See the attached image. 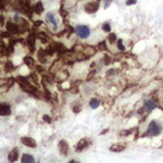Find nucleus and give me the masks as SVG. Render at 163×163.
<instances>
[{
  "label": "nucleus",
  "mask_w": 163,
  "mask_h": 163,
  "mask_svg": "<svg viewBox=\"0 0 163 163\" xmlns=\"http://www.w3.org/2000/svg\"><path fill=\"white\" fill-rule=\"evenodd\" d=\"M69 163H78V162H76V161H70Z\"/></svg>",
  "instance_id": "412c9836"
},
{
  "label": "nucleus",
  "mask_w": 163,
  "mask_h": 163,
  "mask_svg": "<svg viewBox=\"0 0 163 163\" xmlns=\"http://www.w3.org/2000/svg\"><path fill=\"white\" fill-rule=\"evenodd\" d=\"M19 157V153H18V149L14 148L9 154H8V159H9V162H15L17 159H18Z\"/></svg>",
  "instance_id": "6e6552de"
},
{
  "label": "nucleus",
  "mask_w": 163,
  "mask_h": 163,
  "mask_svg": "<svg viewBox=\"0 0 163 163\" xmlns=\"http://www.w3.org/2000/svg\"><path fill=\"white\" fill-rule=\"evenodd\" d=\"M124 149H125V145L124 144H114V145H111V147H110V150L111 152H116V153L122 152Z\"/></svg>",
  "instance_id": "1a4fd4ad"
},
{
  "label": "nucleus",
  "mask_w": 163,
  "mask_h": 163,
  "mask_svg": "<svg viewBox=\"0 0 163 163\" xmlns=\"http://www.w3.org/2000/svg\"><path fill=\"white\" fill-rule=\"evenodd\" d=\"M108 40H110L111 42H115V40H116V36H115V35H110V36H108Z\"/></svg>",
  "instance_id": "f3484780"
},
{
  "label": "nucleus",
  "mask_w": 163,
  "mask_h": 163,
  "mask_svg": "<svg viewBox=\"0 0 163 163\" xmlns=\"http://www.w3.org/2000/svg\"><path fill=\"white\" fill-rule=\"evenodd\" d=\"M117 46H118V49L121 50V51H124V45H122V41H121V40L117 41Z\"/></svg>",
  "instance_id": "dca6fc26"
},
{
  "label": "nucleus",
  "mask_w": 163,
  "mask_h": 163,
  "mask_svg": "<svg viewBox=\"0 0 163 163\" xmlns=\"http://www.w3.org/2000/svg\"><path fill=\"white\" fill-rule=\"evenodd\" d=\"M21 142L25 145V147H29V148H36V147H37V143L35 142V139L28 138V136H22V138H21Z\"/></svg>",
  "instance_id": "7ed1b4c3"
},
{
  "label": "nucleus",
  "mask_w": 163,
  "mask_h": 163,
  "mask_svg": "<svg viewBox=\"0 0 163 163\" xmlns=\"http://www.w3.org/2000/svg\"><path fill=\"white\" fill-rule=\"evenodd\" d=\"M47 21H49L50 23H52L54 28H56V22H55V18H54L52 14H47Z\"/></svg>",
  "instance_id": "f8f14e48"
},
{
  "label": "nucleus",
  "mask_w": 163,
  "mask_h": 163,
  "mask_svg": "<svg viewBox=\"0 0 163 163\" xmlns=\"http://www.w3.org/2000/svg\"><path fill=\"white\" fill-rule=\"evenodd\" d=\"M89 139H82V140H79L78 142V144H76V147H75V149H76V152H82V150H84V149H87L88 147H89Z\"/></svg>",
  "instance_id": "20e7f679"
},
{
  "label": "nucleus",
  "mask_w": 163,
  "mask_h": 163,
  "mask_svg": "<svg viewBox=\"0 0 163 163\" xmlns=\"http://www.w3.org/2000/svg\"><path fill=\"white\" fill-rule=\"evenodd\" d=\"M89 106H91L92 108H97V107L99 106V102H98L97 99H91V102H89Z\"/></svg>",
  "instance_id": "ddd939ff"
},
{
  "label": "nucleus",
  "mask_w": 163,
  "mask_h": 163,
  "mask_svg": "<svg viewBox=\"0 0 163 163\" xmlns=\"http://www.w3.org/2000/svg\"><path fill=\"white\" fill-rule=\"evenodd\" d=\"M22 163H35V158L29 154H23L22 156Z\"/></svg>",
  "instance_id": "9d476101"
},
{
  "label": "nucleus",
  "mask_w": 163,
  "mask_h": 163,
  "mask_svg": "<svg viewBox=\"0 0 163 163\" xmlns=\"http://www.w3.org/2000/svg\"><path fill=\"white\" fill-rule=\"evenodd\" d=\"M97 9H98V2L89 3V4L85 5V12H87V13H94Z\"/></svg>",
  "instance_id": "0eeeda50"
},
{
  "label": "nucleus",
  "mask_w": 163,
  "mask_h": 163,
  "mask_svg": "<svg viewBox=\"0 0 163 163\" xmlns=\"http://www.w3.org/2000/svg\"><path fill=\"white\" fill-rule=\"evenodd\" d=\"M162 131V126L157 122V121H152L147 129V135L149 136H157L159 135V133Z\"/></svg>",
  "instance_id": "f257e3e1"
},
{
  "label": "nucleus",
  "mask_w": 163,
  "mask_h": 163,
  "mask_svg": "<svg viewBox=\"0 0 163 163\" xmlns=\"http://www.w3.org/2000/svg\"><path fill=\"white\" fill-rule=\"evenodd\" d=\"M98 2H99V0H98Z\"/></svg>",
  "instance_id": "4be33fe9"
},
{
  "label": "nucleus",
  "mask_w": 163,
  "mask_h": 163,
  "mask_svg": "<svg viewBox=\"0 0 163 163\" xmlns=\"http://www.w3.org/2000/svg\"><path fill=\"white\" fill-rule=\"evenodd\" d=\"M153 108H156V103L152 101H147L145 102V105H144V110H147V111H152Z\"/></svg>",
  "instance_id": "9b49d317"
},
{
  "label": "nucleus",
  "mask_w": 163,
  "mask_h": 163,
  "mask_svg": "<svg viewBox=\"0 0 163 163\" xmlns=\"http://www.w3.org/2000/svg\"><path fill=\"white\" fill-rule=\"evenodd\" d=\"M44 120H45V121H50V117L49 116H44Z\"/></svg>",
  "instance_id": "aec40b11"
},
{
  "label": "nucleus",
  "mask_w": 163,
  "mask_h": 163,
  "mask_svg": "<svg viewBox=\"0 0 163 163\" xmlns=\"http://www.w3.org/2000/svg\"><path fill=\"white\" fill-rule=\"evenodd\" d=\"M12 108L8 103H0V116H8L10 115Z\"/></svg>",
  "instance_id": "39448f33"
},
{
  "label": "nucleus",
  "mask_w": 163,
  "mask_h": 163,
  "mask_svg": "<svg viewBox=\"0 0 163 163\" xmlns=\"http://www.w3.org/2000/svg\"><path fill=\"white\" fill-rule=\"evenodd\" d=\"M75 33L80 38H87L91 32H89V28L87 27V25H78V27L75 28Z\"/></svg>",
  "instance_id": "f03ea898"
},
{
  "label": "nucleus",
  "mask_w": 163,
  "mask_h": 163,
  "mask_svg": "<svg viewBox=\"0 0 163 163\" xmlns=\"http://www.w3.org/2000/svg\"><path fill=\"white\" fill-rule=\"evenodd\" d=\"M135 3H136V0H127L126 2L127 5H131V4H135Z\"/></svg>",
  "instance_id": "6ab92c4d"
},
{
  "label": "nucleus",
  "mask_w": 163,
  "mask_h": 163,
  "mask_svg": "<svg viewBox=\"0 0 163 163\" xmlns=\"http://www.w3.org/2000/svg\"><path fill=\"white\" fill-rule=\"evenodd\" d=\"M59 150L63 156H66L68 154V152H69V145H68V143L65 140H61L59 143Z\"/></svg>",
  "instance_id": "423d86ee"
},
{
  "label": "nucleus",
  "mask_w": 163,
  "mask_h": 163,
  "mask_svg": "<svg viewBox=\"0 0 163 163\" xmlns=\"http://www.w3.org/2000/svg\"><path fill=\"white\" fill-rule=\"evenodd\" d=\"M8 28H9V29H12V32H15V31H17L15 25H13V24H9V25H8Z\"/></svg>",
  "instance_id": "a211bd4d"
},
{
  "label": "nucleus",
  "mask_w": 163,
  "mask_h": 163,
  "mask_svg": "<svg viewBox=\"0 0 163 163\" xmlns=\"http://www.w3.org/2000/svg\"><path fill=\"white\" fill-rule=\"evenodd\" d=\"M102 28H103L105 32H110V24L108 23H105L103 25H102Z\"/></svg>",
  "instance_id": "2eb2a0df"
},
{
  "label": "nucleus",
  "mask_w": 163,
  "mask_h": 163,
  "mask_svg": "<svg viewBox=\"0 0 163 163\" xmlns=\"http://www.w3.org/2000/svg\"><path fill=\"white\" fill-rule=\"evenodd\" d=\"M42 9H44V8H42V4H41V3H38V4L36 5V12H37V13H41V12H42Z\"/></svg>",
  "instance_id": "4468645a"
}]
</instances>
